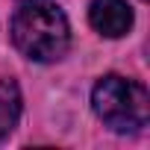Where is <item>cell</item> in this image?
I'll use <instances>...</instances> for the list:
<instances>
[{
	"label": "cell",
	"instance_id": "6da1fadb",
	"mask_svg": "<svg viewBox=\"0 0 150 150\" xmlns=\"http://www.w3.org/2000/svg\"><path fill=\"white\" fill-rule=\"evenodd\" d=\"M12 44L33 62H56L68 53L71 27L53 0H18L9 21Z\"/></svg>",
	"mask_w": 150,
	"mask_h": 150
},
{
	"label": "cell",
	"instance_id": "7a4b0ae2",
	"mask_svg": "<svg viewBox=\"0 0 150 150\" xmlns=\"http://www.w3.org/2000/svg\"><path fill=\"white\" fill-rule=\"evenodd\" d=\"M91 109L94 115L115 132H138L150 121V94L141 83L106 74L91 88Z\"/></svg>",
	"mask_w": 150,
	"mask_h": 150
},
{
	"label": "cell",
	"instance_id": "3957f363",
	"mask_svg": "<svg viewBox=\"0 0 150 150\" xmlns=\"http://www.w3.org/2000/svg\"><path fill=\"white\" fill-rule=\"evenodd\" d=\"M88 24L106 38H121L132 30V6L127 0H91Z\"/></svg>",
	"mask_w": 150,
	"mask_h": 150
},
{
	"label": "cell",
	"instance_id": "277c9868",
	"mask_svg": "<svg viewBox=\"0 0 150 150\" xmlns=\"http://www.w3.org/2000/svg\"><path fill=\"white\" fill-rule=\"evenodd\" d=\"M21 103L24 100H21L18 83L15 80H0V141L15 129V124L21 118Z\"/></svg>",
	"mask_w": 150,
	"mask_h": 150
}]
</instances>
